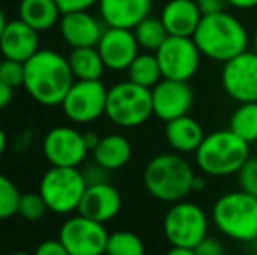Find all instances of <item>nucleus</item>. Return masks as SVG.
Wrapping results in <instances>:
<instances>
[{"instance_id": "f03ea898", "label": "nucleus", "mask_w": 257, "mask_h": 255, "mask_svg": "<svg viewBox=\"0 0 257 255\" xmlns=\"http://www.w3.org/2000/svg\"><path fill=\"white\" fill-rule=\"evenodd\" d=\"M201 56L219 63H227L248 51V32L236 16L227 11L201 18L193 35Z\"/></svg>"}, {"instance_id": "ea45409f", "label": "nucleus", "mask_w": 257, "mask_h": 255, "mask_svg": "<svg viewBox=\"0 0 257 255\" xmlns=\"http://www.w3.org/2000/svg\"><path fill=\"white\" fill-rule=\"evenodd\" d=\"M100 138H102V136H98L96 133H93V131H86L84 133V142H86V145H88L89 152H93V150H95V147L98 145Z\"/></svg>"}, {"instance_id": "e433bc0d", "label": "nucleus", "mask_w": 257, "mask_h": 255, "mask_svg": "<svg viewBox=\"0 0 257 255\" xmlns=\"http://www.w3.org/2000/svg\"><path fill=\"white\" fill-rule=\"evenodd\" d=\"M200 7L201 14L206 16V14H215V13H224L229 6L227 0H194Z\"/></svg>"}, {"instance_id": "39448f33", "label": "nucleus", "mask_w": 257, "mask_h": 255, "mask_svg": "<svg viewBox=\"0 0 257 255\" xmlns=\"http://www.w3.org/2000/svg\"><path fill=\"white\" fill-rule=\"evenodd\" d=\"M212 220L233 241H257V197L240 189L222 194L212 206Z\"/></svg>"}, {"instance_id": "dca6fc26", "label": "nucleus", "mask_w": 257, "mask_h": 255, "mask_svg": "<svg viewBox=\"0 0 257 255\" xmlns=\"http://www.w3.org/2000/svg\"><path fill=\"white\" fill-rule=\"evenodd\" d=\"M60 35L72 49L96 48L105 32V23L100 18L93 16L89 11L84 13L63 14L58 23Z\"/></svg>"}, {"instance_id": "f3484780", "label": "nucleus", "mask_w": 257, "mask_h": 255, "mask_svg": "<svg viewBox=\"0 0 257 255\" xmlns=\"http://www.w3.org/2000/svg\"><path fill=\"white\" fill-rule=\"evenodd\" d=\"M39 49H41V37L37 30L28 27L21 20L7 21L0 35V55L4 58L27 63Z\"/></svg>"}, {"instance_id": "a18cd8bd", "label": "nucleus", "mask_w": 257, "mask_h": 255, "mask_svg": "<svg viewBox=\"0 0 257 255\" xmlns=\"http://www.w3.org/2000/svg\"><path fill=\"white\" fill-rule=\"evenodd\" d=\"M6 25H7V18H6V13H4L2 6H0V35H2L4 28H6Z\"/></svg>"}, {"instance_id": "c9c22d12", "label": "nucleus", "mask_w": 257, "mask_h": 255, "mask_svg": "<svg viewBox=\"0 0 257 255\" xmlns=\"http://www.w3.org/2000/svg\"><path fill=\"white\" fill-rule=\"evenodd\" d=\"M34 255H70L60 239H44L34 250Z\"/></svg>"}, {"instance_id": "f704fd0d", "label": "nucleus", "mask_w": 257, "mask_h": 255, "mask_svg": "<svg viewBox=\"0 0 257 255\" xmlns=\"http://www.w3.org/2000/svg\"><path fill=\"white\" fill-rule=\"evenodd\" d=\"M194 252H196V255H226L222 243L210 234L194 248Z\"/></svg>"}, {"instance_id": "cd10ccee", "label": "nucleus", "mask_w": 257, "mask_h": 255, "mask_svg": "<svg viewBox=\"0 0 257 255\" xmlns=\"http://www.w3.org/2000/svg\"><path fill=\"white\" fill-rule=\"evenodd\" d=\"M105 255H146V245L135 232L115 231L108 236Z\"/></svg>"}, {"instance_id": "473e14b6", "label": "nucleus", "mask_w": 257, "mask_h": 255, "mask_svg": "<svg viewBox=\"0 0 257 255\" xmlns=\"http://www.w3.org/2000/svg\"><path fill=\"white\" fill-rule=\"evenodd\" d=\"M98 2L100 0H56L61 14L84 13V11H89L91 7L98 6Z\"/></svg>"}, {"instance_id": "b1692460", "label": "nucleus", "mask_w": 257, "mask_h": 255, "mask_svg": "<svg viewBox=\"0 0 257 255\" xmlns=\"http://www.w3.org/2000/svg\"><path fill=\"white\" fill-rule=\"evenodd\" d=\"M67 60L75 81H102L107 68L96 48L72 49Z\"/></svg>"}, {"instance_id": "49530a36", "label": "nucleus", "mask_w": 257, "mask_h": 255, "mask_svg": "<svg viewBox=\"0 0 257 255\" xmlns=\"http://www.w3.org/2000/svg\"><path fill=\"white\" fill-rule=\"evenodd\" d=\"M11 255H34V253H30V252H23V250H20V252H13Z\"/></svg>"}, {"instance_id": "bb28decb", "label": "nucleus", "mask_w": 257, "mask_h": 255, "mask_svg": "<svg viewBox=\"0 0 257 255\" xmlns=\"http://www.w3.org/2000/svg\"><path fill=\"white\" fill-rule=\"evenodd\" d=\"M133 34H135V39L139 42L140 49H144L147 53H156L163 46V42L170 37L161 18H154V16H149L144 21H140L133 28Z\"/></svg>"}, {"instance_id": "0eeeda50", "label": "nucleus", "mask_w": 257, "mask_h": 255, "mask_svg": "<svg viewBox=\"0 0 257 255\" xmlns=\"http://www.w3.org/2000/svg\"><path fill=\"white\" fill-rule=\"evenodd\" d=\"M88 189L81 168L51 166L39 182V194L44 197L49 211L70 215L79 210Z\"/></svg>"}, {"instance_id": "5701e85b", "label": "nucleus", "mask_w": 257, "mask_h": 255, "mask_svg": "<svg viewBox=\"0 0 257 255\" xmlns=\"http://www.w3.org/2000/svg\"><path fill=\"white\" fill-rule=\"evenodd\" d=\"M61 16L56 0H20L18 6V20L25 21L39 34L56 27Z\"/></svg>"}, {"instance_id": "4468645a", "label": "nucleus", "mask_w": 257, "mask_h": 255, "mask_svg": "<svg viewBox=\"0 0 257 255\" xmlns=\"http://www.w3.org/2000/svg\"><path fill=\"white\" fill-rule=\"evenodd\" d=\"M151 93H153L154 116L165 123L187 116L193 109L194 91L189 82L163 79L151 89Z\"/></svg>"}, {"instance_id": "c03bdc74", "label": "nucleus", "mask_w": 257, "mask_h": 255, "mask_svg": "<svg viewBox=\"0 0 257 255\" xmlns=\"http://www.w3.org/2000/svg\"><path fill=\"white\" fill-rule=\"evenodd\" d=\"M206 187V182L203 177H194V182H193V192H198V191H203Z\"/></svg>"}, {"instance_id": "6ab92c4d", "label": "nucleus", "mask_w": 257, "mask_h": 255, "mask_svg": "<svg viewBox=\"0 0 257 255\" xmlns=\"http://www.w3.org/2000/svg\"><path fill=\"white\" fill-rule=\"evenodd\" d=\"M153 0H100V20L108 28L133 30L140 21L151 16Z\"/></svg>"}, {"instance_id": "9b49d317", "label": "nucleus", "mask_w": 257, "mask_h": 255, "mask_svg": "<svg viewBox=\"0 0 257 255\" xmlns=\"http://www.w3.org/2000/svg\"><path fill=\"white\" fill-rule=\"evenodd\" d=\"M108 89L102 81H75L67 93L61 109L68 121L89 124L105 116Z\"/></svg>"}, {"instance_id": "412c9836", "label": "nucleus", "mask_w": 257, "mask_h": 255, "mask_svg": "<svg viewBox=\"0 0 257 255\" xmlns=\"http://www.w3.org/2000/svg\"><path fill=\"white\" fill-rule=\"evenodd\" d=\"M205 129L200 121L194 117L182 116L179 119L168 121L165 124V138L166 143L177 154H194L205 140Z\"/></svg>"}, {"instance_id": "6e6552de", "label": "nucleus", "mask_w": 257, "mask_h": 255, "mask_svg": "<svg viewBox=\"0 0 257 255\" xmlns=\"http://www.w3.org/2000/svg\"><path fill=\"white\" fill-rule=\"evenodd\" d=\"M163 234L170 246L196 248L208 236V215L193 201L173 203L163 218Z\"/></svg>"}, {"instance_id": "7c9ffc66", "label": "nucleus", "mask_w": 257, "mask_h": 255, "mask_svg": "<svg viewBox=\"0 0 257 255\" xmlns=\"http://www.w3.org/2000/svg\"><path fill=\"white\" fill-rule=\"evenodd\" d=\"M0 81L13 89L21 88L25 84V63L4 58L0 62Z\"/></svg>"}, {"instance_id": "ddd939ff", "label": "nucleus", "mask_w": 257, "mask_h": 255, "mask_svg": "<svg viewBox=\"0 0 257 255\" xmlns=\"http://www.w3.org/2000/svg\"><path fill=\"white\" fill-rule=\"evenodd\" d=\"M220 84L234 102H257V53L245 51L224 63Z\"/></svg>"}, {"instance_id": "a211bd4d", "label": "nucleus", "mask_w": 257, "mask_h": 255, "mask_svg": "<svg viewBox=\"0 0 257 255\" xmlns=\"http://www.w3.org/2000/svg\"><path fill=\"white\" fill-rule=\"evenodd\" d=\"M121 192L110 182H105V184L88 185L77 213L93 218V220L100 222V224H105V222L117 217V213L121 211Z\"/></svg>"}, {"instance_id": "58836bf2", "label": "nucleus", "mask_w": 257, "mask_h": 255, "mask_svg": "<svg viewBox=\"0 0 257 255\" xmlns=\"http://www.w3.org/2000/svg\"><path fill=\"white\" fill-rule=\"evenodd\" d=\"M231 7H236V9L241 11H248L257 7V0H227Z\"/></svg>"}, {"instance_id": "c756f323", "label": "nucleus", "mask_w": 257, "mask_h": 255, "mask_svg": "<svg viewBox=\"0 0 257 255\" xmlns=\"http://www.w3.org/2000/svg\"><path fill=\"white\" fill-rule=\"evenodd\" d=\"M49 211L44 197L39 192H21L20 204H18V215L25 220H41Z\"/></svg>"}, {"instance_id": "f257e3e1", "label": "nucleus", "mask_w": 257, "mask_h": 255, "mask_svg": "<svg viewBox=\"0 0 257 255\" xmlns=\"http://www.w3.org/2000/svg\"><path fill=\"white\" fill-rule=\"evenodd\" d=\"M74 82L67 56L53 49H39L25 63L23 86L39 105L61 107Z\"/></svg>"}, {"instance_id": "4c0bfd02", "label": "nucleus", "mask_w": 257, "mask_h": 255, "mask_svg": "<svg viewBox=\"0 0 257 255\" xmlns=\"http://www.w3.org/2000/svg\"><path fill=\"white\" fill-rule=\"evenodd\" d=\"M13 98H14V89L11 86H7L6 82L0 81V110L9 107Z\"/></svg>"}, {"instance_id": "7ed1b4c3", "label": "nucleus", "mask_w": 257, "mask_h": 255, "mask_svg": "<svg viewBox=\"0 0 257 255\" xmlns=\"http://www.w3.org/2000/svg\"><path fill=\"white\" fill-rule=\"evenodd\" d=\"M194 168L177 152H165L154 156L144 170V187L158 201L179 203L193 192Z\"/></svg>"}, {"instance_id": "a19ab883", "label": "nucleus", "mask_w": 257, "mask_h": 255, "mask_svg": "<svg viewBox=\"0 0 257 255\" xmlns=\"http://www.w3.org/2000/svg\"><path fill=\"white\" fill-rule=\"evenodd\" d=\"M30 138H32V133L30 131H25V133H21L20 136H18V140H16V143H14V145H16V149L18 150H21V145H23L25 143V147H30Z\"/></svg>"}, {"instance_id": "79ce46f5", "label": "nucleus", "mask_w": 257, "mask_h": 255, "mask_svg": "<svg viewBox=\"0 0 257 255\" xmlns=\"http://www.w3.org/2000/svg\"><path fill=\"white\" fill-rule=\"evenodd\" d=\"M165 255H196L194 248H182V246H172Z\"/></svg>"}, {"instance_id": "37998d69", "label": "nucleus", "mask_w": 257, "mask_h": 255, "mask_svg": "<svg viewBox=\"0 0 257 255\" xmlns=\"http://www.w3.org/2000/svg\"><path fill=\"white\" fill-rule=\"evenodd\" d=\"M7 145H9V138H7L6 129L0 126V157L4 156V152L7 150Z\"/></svg>"}, {"instance_id": "4be33fe9", "label": "nucleus", "mask_w": 257, "mask_h": 255, "mask_svg": "<svg viewBox=\"0 0 257 255\" xmlns=\"http://www.w3.org/2000/svg\"><path fill=\"white\" fill-rule=\"evenodd\" d=\"M132 154L133 149L130 140L124 135L110 133L100 138L98 145L93 150V161L107 171H115L130 163Z\"/></svg>"}, {"instance_id": "09e8293b", "label": "nucleus", "mask_w": 257, "mask_h": 255, "mask_svg": "<svg viewBox=\"0 0 257 255\" xmlns=\"http://www.w3.org/2000/svg\"><path fill=\"white\" fill-rule=\"evenodd\" d=\"M0 255H2V253H0Z\"/></svg>"}, {"instance_id": "20e7f679", "label": "nucleus", "mask_w": 257, "mask_h": 255, "mask_svg": "<svg viewBox=\"0 0 257 255\" xmlns=\"http://www.w3.org/2000/svg\"><path fill=\"white\" fill-rule=\"evenodd\" d=\"M194 157L201 173L208 177L236 175L250 157V143L234 135L229 128L217 129L205 136Z\"/></svg>"}, {"instance_id": "1a4fd4ad", "label": "nucleus", "mask_w": 257, "mask_h": 255, "mask_svg": "<svg viewBox=\"0 0 257 255\" xmlns=\"http://www.w3.org/2000/svg\"><path fill=\"white\" fill-rule=\"evenodd\" d=\"M163 79L189 82L200 70L201 53L193 37H173L170 35L161 48L156 51Z\"/></svg>"}, {"instance_id": "423d86ee", "label": "nucleus", "mask_w": 257, "mask_h": 255, "mask_svg": "<svg viewBox=\"0 0 257 255\" xmlns=\"http://www.w3.org/2000/svg\"><path fill=\"white\" fill-rule=\"evenodd\" d=\"M105 116L119 128H139L154 116L153 93L132 81L108 88Z\"/></svg>"}, {"instance_id": "f8f14e48", "label": "nucleus", "mask_w": 257, "mask_h": 255, "mask_svg": "<svg viewBox=\"0 0 257 255\" xmlns=\"http://www.w3.org/2000/svg\"><path fill=\"white\" fill-rule=\"evenodd\" d=\"M42 154L51 166L79 168L88 157L89 149L84 133L72 126H54L42 138Z\"/></svg>"}, {"instance_id": "c85d7f7f", "label": "nucleus", "mask_w": 257, "mask_h": 255, "mask_svg": "<svg viewBox=\"0 0 257 255\" xmlns=\"http://www.w3.org/2000/svg\"><path fill=\"white\" fill-rule=\"evenodd\" d=\"M21 192L7 175L0 173V220L18 215V204H20Z\"/></svg>"}, {"instance_id": "2eb2a0df", "label": "nucleus", "mask_w": 257, "mask_h": 255, "mask_svg": "<svg viewBox=\"0 0 257 255\" xmlns=\"http://www.w3.org/2000/svg\"><path fill=\"white\" fill-rule=\"evenodd\" d=\"M96 49L102 56L105 67L112 72L128 70V67L140 53V46L133 30L108 27L105 28Z\"/></svg>"}, {"instance_id": "aec40b11", "label": "nucleus", "mask_w": 257, "mask_h": 255, "mask_svg": "<svg viewBox=\"0 0 257 255\" xmlns=\"http://www.w3.org/2000/svg\"><path fill=\"white\" fill-rule=\"evenodd\" d=\"M159 18H161L168 35L193 37L203 14L194 0H168L163 6Z\"/></svg>"}, {"instance_id": "a878e982", "label": "nucleus", "mask_w": 257, "mask_h": 255, "mask_svg": "<svg viewBox=\"0 0 257 255\" xmlns=\"http://www.w3.org/2000/svg\"><path fill=\"white\" fill-rule=\"evenodd\" d=\"M229 129L247 143L257 142V102L238 103L231 114Z\"/></svg>"}, {"instance_id": "393cba45", "label": "nucleus", "mask_w": 257, "mask_h": 255, "mask_svg": "<svg viewBox=\"0 0 257 255\" xmlns=\"http://www.w3.org/2000/svg\"><path fill=\"white\" fill-rule=\"evenodd\" d=\"M126 72H128V81L147 89H153L158 82L163 81V74L158 58H156V53H139V56L133 60Z\"/></svg>"}, {"instance_id": "9d476101", "label": "nucleus", "mask_w": 257, "mask_h": 255, "mask_svg": "<svg viewBox=\"0 0 257 255\" xmlns=\"http://www.w3.org/2000/svg\"><path fill=\"white\" fill-rule=\"evenodd\" d=\"M108 236L103 224L81 213L70 215L58 231V239L70 255H105Z\"/></svg>"}, {"instance_id": "de8ad7c7", "label": "nucleus", "mask_w": 257, "mask_h": 255, "mask_svg": "<svg viewBox=\"0 0 257 255\" xmlns=\"http://www.w3.org/2000/svg\"><path fill=\"white\" fill-rule=\"evenodd\" d=\"M254 51L257 53V30H255V35H254Z\"/></svg>"}, {"instance_id": "72a5a7b5", "label": "nucleus", "mask_w": 257, "mask_h": 255, "mask_svg": "<svg viewBox=\"0 0 257 255\" xmlns=\"http://www.w3.org/2000/svg\"><path fill=\"white\" fill-rule=\"evenodd\" d=\"M108 173H110V171H107L105 168L100 166V164H96L95 161H93L91 164H88V166L82 170V175H84L86 184H88V185L105 184V182H108Z\"/></svg>"}, {"instance_id": "2f4dec72", "label": "nucleus", "mask_w": 257, "mask_h": 255, "mask_svg": "<svg viewBox=\"0 0 257 255\" xmlns=\"http://www.w3.org/2000/svg\"><path fill=\"white\" fill-rule=\"evenodd\" d=\"M240 191L257 197V157H248L247 163L236 173Z\"/></svg>"}]
</instances>
